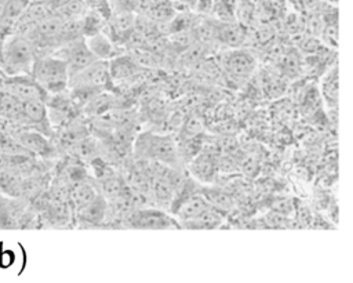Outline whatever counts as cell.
Returning a JSON list of instances; mask_svg holds the SVG:
<instances>
[{
  "label": "cell",
  "instance_id": "cell-1",
  "mask_svg": "<svg viewBox=\"0 0 353 283\" xmlns=\"http://www.w3.org/2000/svg\"><path fill=\"white\" fill-rule=\"evenodd\" d=\"M1 59L7 76L30 75L36 59L33 43L23 35L8 36L3 43Z\"/></svg>",
  "mask_w": 353,
  "mask_h": 283
},
{
  "label": "cell",
  "instance_id": "cell-2",
  "mask_svg": "<svg viewBox=\"0 0 353 283\" xmlns=\"http://www.w3.org/2000/svg\"><path fill=\"white\" fill-rule=\"evenodd\" d=\"M135 153L145 160L161 163L170 167L178 162V146L172 137L154 133H143L135 141Z\"/></svg>",
  "mask_w": 353,
  "mask_h": 283
},
{
  "label": "cell",
  "instance_id": "cell-3",
  "mask_svg": "<svg viewBox=\"0 0 353 283\" xmlns=\"http://www.w3.org/2000/svg\"><path fill=\"white\" fill-rule=\"evenodd\" d=\"M30 76L44 91L52 94H58L69 86L68 66L57 55L36 58Z\"/></svg>",
  "mask_w": 353,
  "mask_h": 283
},
{
  "label": "cell",
  "instance_id": "cell-4",
  "mask_svg": "<svg viewBox=\"0 0 353 283\" xmlns=\"http://www.w3.org/2000/svg\"><path fill=\"white\" fill-rule=\"evenodd\" d=\"M110 79L109 62L95 59L79 73L69 77V84L74 90H98L108 84Z\"/></svg>",
  "mask_w": 353,
  "mask_h": 283
},
{
  "label": "cell",
  "instance_id": "cell-5",
  "mask_svg": "<svg viewBox=\"0 0 353 283\" xmlns=\"http://www.w3.org/2000/svg\"><path fill=\"white\" fill-rule=\"evenodd\" d=\"M62 58L68 66L69 77L83 70L85 66H88L91 62H94L97 58L88 48L84 39L77 37L74 40H70L66 43V46L59 51L57 55Z\"/></svg>",
  "mask_w": 353,
  "mask_h": 283
},
{
  "label": "cell",
  "instance_id": "cell-6",
  "mask_svg": "<svg viewBox=\"0 0 353 283\" xmlns=\"http://www.w3.org/2000/svg\"><path fill=\"white\" fill-rule=\"evenodd\" d=\"M0 87L12 94L21 102L28 99H44L46 91L33 80L30 75H18V76H7L1 80Z\"/></svg>",
  "mask_w": 353,
  "mask_h": 283
},
{
  "label": "cell",
  "instance_id": "cell-7",
  "mask_svg": "<svg viewBox=\"0 0 353 283\" xmlns=\"http://www.w3.org/2000/svg\"><path fill=\"white\" fill-rule=\"evenodd\" d=\"M222 65L229 75L243 79V77H247L254 70L255 59L247 51L234 50V51H230L229 54H225V58L222 59Z\"/></svg>",
  "mask_w": 353,
  "mask_h": 283
},
{
  "label": "cell",
  "instance_id": "cell-8",
  "mask_svg": "<svg viewBox=\"0 0 353 283\" xmlns=\"http://www.w3.org/2000/svg\"><path fill=\"white\" fill-rule=\"evenodd\" d=\"M207 207H210V203L207 202L204 195L201 192H194L185 200H182L179 204H176L171 211L179 219V222L185 224L197 217Z\"/></svg>",
  "mask_w": 353,
  "mask_h": 283
},
{
  "label": "cell",
  "instance_id": "cell-9",
  "mask_svg": "<svg viewBox=\"0 0 353 283\" xmlns=\"http://www.w3.org/2000/svg\"><path fill=\"white\" fill-rule=\"evenodd\" d=\"M108 206L106 197L98 192V195L87 206L79 210V218L88 225H98L105 221Z\"/></svg>",
  "mask_w": 353,
  "mask_h": 283
},
{
  "label": "cell",
  "instance_id": "cell-10",
  "mask_svg": "<svg viewBox=\"0 0 353 283\" xmlns=\"http://www.w3.org/2000/svg\"><path fill=\"white\" fill-rule=\"evenodd\" d=\"M215 162L208 153H197L190 163L192 175L201 182H211L215 178Z\"/></svg>",
  "mask_w": 353,
  "mask_h": 283
},
{
  "label": "cell",
  "instance_id": "cell-11",
  "mask_svg": "<svg viewBox=\"0 0 353 283\" xmlns=\"http://www.w3.org/2000/svg\"><path fill=\"white\" fill-rule=\"evenodd\" d=\"M85 43L97 59L108 61L109 58H114L117 55V50L113 43L99 32L91 35Z\"/></svg>",
  "mask_w": 353,
  "mask_h": 283
},
{
  "label": "cell",
  "instance_id": "cell-12",
  "mask_svg": "<svg viewBox=\"0 0 353 283\" xmlns=\"http://www.w3.org/2000/svg\"><path fill=\"white\" fill-rule=\"evenodd\" d=\"M22 116L25 123L43 126L47 123V106L44 99H28L22 102Z\"/></svg>",
  "mask_w": 353,
  "mask_h": 283
},
{
  "label": "cell",
  "instance_id": "cell-13",
  "mask_svg": "<svg viewBox=\"0 0 353 283\" xmlns=\"http://www.w3.org/2000/svg\"><path fill=\"white\" fill-rule=\"evenodd\" d=\"M0 117L25 123L22 116V102L1 87H0Z\"/></svg>",
  "mask_w": 353,
  "mask_h": 283
},
{
  "label": "cell",
  "instance_id": "cell-14",
  "mask_svg": "<svg viewBox=\"0 0 353 283\" xmlns=\"http://www.w3.org/2000/svg\"><path fill=\"white\" fill-rule=\"evenodd\" d=\"M28 6L29 0H8L0 11V26L6 29L18 22Z\"/></svg>",
  "mask_w": 353,
  "mask_h": 283
},
{
  "label": "cell",
  "instance_id": "cell-15",
  "mask_svg": "<svg viewBox=\"0 0 353 283\" xmlns=\"http://www.w3.org/2000/svg\"><path fill=\"white\" fill-rule=\"evenodd\" d=\"M223 221V214L222 211L214 208V207H207L204 211H201L197 217L193 219L185 222L188 228H201V229H212L221 225Z\"/></svg>",
  "mask_w": 353,
  "mask_h": 283
},
{
  "label": "cell",
  "instance_id": "cell-16",
  "mask_svg": "<svg viewBox=\"0 0 353 283\" xmlns=\"http://www.w3.org/2000/svg\"><path fill=\"white\" fill-rule=\"evenodd\" d=\"M98 195L97 189L87 181H79L70 191V199L77 211L87 206Z\"/></svg>",
  "mask_w": 353,
  "mask_h": 283
},
{
  "label": "cell",
  "instance_id": "cell-17",
  "mask_svg": "<svg viewBox=\"0 0 353 283\" xmlns=\"http://www.w3.org/2000/svg\"><path fill=\"white\" fill-rule=\"evenodd\" d=\"M171 221L161 213L154 210H143L137 214L135 225L139 228H167Z\"/></svg>",
  "mask_w": 353,
  "mask_h": 283
},
{
  "label": "cell",
  "instance_id": "cell-18",
  "mask_svg": "<svg viewBox=\"0 0 353 283\" xmlns=\"http://www.w3.org/2000/svg\"><path fill=\"white\" fill-rule=\"evenodd\" d=\"M207 202L210 203L211 207L219 210V211H229L233 207V199L230 195L221 189L215 188H205L201 191Z\"/></svg>",
  "mask_w": 353,
  "mask_h": 283
},
{
  "label": "cell",
  "instance_id": "cell-19",
  "mask_svg": "<svg viewBox=\"0 0 353 283\" xmlns=\"http://www.w3.org/2000/svg\"><path fill=\"white\" fill-rule=\"evenodd\" d=\"M215 35L219 37V40H222L228 46H237L243 41L244 30L237 23L228 22V23H221V26L215 30Z\"/></svg>",
  "mask_w": 353,
  "mask_h": 283
},
{
  "label": "cell",
  "instance_id": "cell-20",
  "mask_svg": "<svg viewBox=\"0 0 353 283\" xmlns=\"http://www.w3.org/2000/svg\"><path fill=\"white\" fill-rule=\"evenodd\" d=\"M23 144L26 146H29L32 150H36L39 153H43L46 150H48V145H47V141L40 135V134H36V133H30V134H26L23 137Z\"/></svg>",
  "mask_w": 353,
  "mask_h": 283
},
{
  "label": "cell",
  "instance_id": "cell-21",
  "mask_svg": "<svg viewBox=\"0 0 353 283\" xmlns=\"http://www.w3.org/2000/svg\"><path fill=\"white\" fill-rule=\"evenodd\" d=\"M323 91L327 95L328 99L336 101L338 99V76H336V70L335 75H328L325 81L323 83Z\"/></svg>",
  "mask_w": 353,
  "mask_h": 283
},
{
  "label": "cell",
  "instance_id": "cell-22",
  "mask_svg": "<svg viewBox=\"0 0 353 283\" xmlns=\"http://www.w3.org/2000/svg\"><path fill=\"white\" fill-rule=\"evenodd\" d=\"M172 15H174V10L170 6H165V3L153 6L150 10V17L156 21H168Z\"/></svg>",
  "mask_w": 353,
  "mask_h": 283
},
{
  "label": "cell",
  "instance_id": "cell-23",
  "mask_svg": "<svg viewBox=\"0 0 353 283\" xmlns=\"http://www.w3.org/2000/svg\"><path fill=\"white\" fill-rule=\"evenodd\" d=\"M134 25V18L130 14H120L113 21V26L117 32H125L130 30Z\"/></svg>",
  "mask_w": 353,
  "mask_h": 283
},
{
  "label": "cell",
  "instance_id": "cell-24",
  "mask_svg": "<svg viewBox=\"0 0 353 283\" xmlns=\"http://www.w3.org/2000/svg\"><path fill=\"white\" fill-rule=\"evenodd\" d=\"M4 77H6V73H4V72H1V70H0V83H1V80H3V79H4Z\"/></svg>",
  "mask_w": 353,
  "mask_h": 283
}]
</instances>
